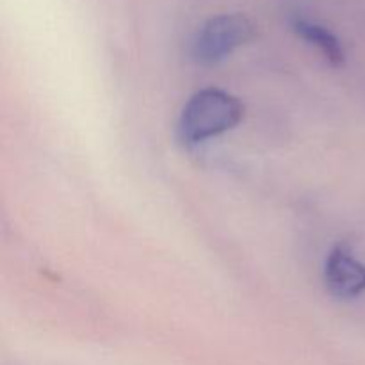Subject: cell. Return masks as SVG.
Segmentation results:
<instances>
[{
  "label": "cell",
  "instance_id": "3957f363",
  "mask_svg": "<svg viewBox=\"0 0 365 365\" xmlns=\"http://www.w3.org/2000/svg\"><path fill=\"white\" fill-rule=\"evenodd\" d=\"M324 284L335 298H359L365 292V264L353 255L348 246H337L324 264Z\"/></svg>",
  "mask_w": 365,
  "mask_h": 365
},
{
  "label": "cell",
  "instance_id": "6da1fadb",
  "mask_svg": "<svg viewBox=\"0 0 365 365\" xmlns=\"http://www.w3.org/2000/svg\"><path fill=\"white\" fill-rule=\"evenodd\" d=\"M245 106L237 96L220 88L196 91L182 109L178 118V138L192 146L217 138L241 123Z\"/></svg>",
  "mask_w": 365,
  "mask_h": 365
},
{
  "label": "cell",
  "instance_id": "7a4b0ae2",
  "mask_svg": "<svg viewBox=\"0 0 365 365\" xmlns=\"http://www.w3.org/2000/svg\"><path fill=\"white\" fill-rule=\"evenodd\" d=\"M255 24L246 14L230 13L209 18L196 32L192 57L203 66L221 63L255 38Z\"/></svg>",
  "mask_w": 365,
  "mask_h": 365
},
{
  "label": "cell",
  "instance_id": "277c9868",
  "mask_svg": "<svg viewBox=\"0 0 365 365\" xmlns=\"http://www.w3.org/2000/svg\"><path fill=\"white\" fill-rule=\"evenodd\" d=\"M292 27L299 38L305 39L309 45L316 46L331 66H341L344 63V46L341 45L337 36L327 27L303 16H296L292 20Z\"/></svg>",
  "mask_w": 365,
  "mask_h": 365
}]
</instances>
